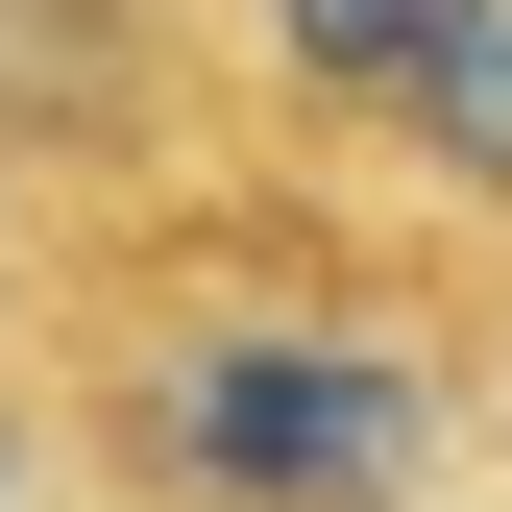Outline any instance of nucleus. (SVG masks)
Returning <instances> with one entry per match:
<instances>
[{
  "mask_svg": "<svg viewBox=\"0 0 512 512\" xmlns=\"http://www.w3.org/2000/svg\"><path fill=\"white\" fill-rule=\"evenodd\" d=\"M439 25H464V0H196L220 98L269 122L293 171H366V122H391V98L439 74Z\"/></svg>",
  "mask_w": 512,
  "mask_h": 512,
  "instance_id": "nucleus-2",
  "label": "nucleus"
},
{
  "mask_svg": "<svg viewBox=\"0 0 512 512\" xmlns=\"http://www.w3.org/2000/svg\"><path fill=\"white\" fill-rule=\"evenodd\" d=\"M0 391L98 512H464L512 464V293L366 171H293L196 49L147 147L0 196Z\"/></svg>",
  "mask_w": 512,
  "mask_h": 512,
  "instance_id": "nucleus-1",
  "label": "nucleus"
},
{
  "mask_svg": "<svg viewBox=\"0 0 512 512\" xmlns=\"http://www.w3.org/2000/svg\"><path fill=\"white\" fill-rule=\"evenodd\" d=\"M366 196H391L415 244H464V269L512 293V0H464V25H439V74L366 122Z\"/></svg>",
  "mask_w": 512,
  "mask_h": 512,
  "instance_id": "nucleus-3",
  "label": "nucleus"
}]
</instances>
